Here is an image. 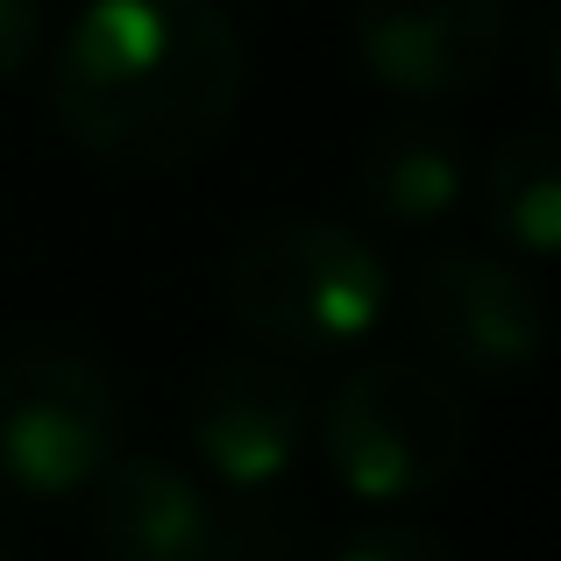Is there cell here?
Returning <instances> with one entry per match:
<instances>
[{
	"label": "cell",
	"mask_w": 561,
	"mask_h": 561,
	"mask_svg": "<svg viewBox=\"0 0 561 561\" xmlns=\"http://www.w3.org/2000/svg\"><path fill=\"white\" fill-rule=\"evenodd\" d=\"M43 50V0H0V85L22 79Z\"/></svg>",
	"instance_id": "obj_13"
},
{
	"label": "cell",
	"mask_w": 561,
	"mask_h": 561,
	"mask_svg": "<svg viewBox=\"0 0 561 561\" xmlns=\"http://www.w3.org/2000/svg\"><path fill=\"white\" fill-rule=\"evenodd\" d=\"M356 57L398 100H455L505 57V0H356Z\"/></svg>",
	"instance_id": "obj_7"
},
{
	"label": "cell",
	"mask_w": 561,
	"mask_h": 561,
	"mask_svg": "<svg viewBox=\"0 0 561 561\" xmlns=\"http://www.w3.org/2000/svg\"><path fill=\"white\" fill-rule=\"evenodd\" d=\"M363 206L391 228H426L455 214L469 185V150L448 122H391L363 142Z\"/></svg>",
	"instance_id": "obj_9"
},
{
	"label": "cell",
	"mask_w": 561,
	"mask_h": 561,
	"mask_svg": "<svg viewBox=\"0 0 561 561\" xmlns=\"http://www.w3.org/2000/svg\"><path fill=\"white\" fill-rule=\"evenodd\" d=\"M334 561H455L448 540L426 534V526H363V534L342 540Z\"/></svg>",
	"instance_id": "obj_12"
},
{
	"label": "cell",
	"mask_w": 561,
	"mask_h": 561,
	"mask_svg": "<svg viewBox=\"0 0 561 561\" xmlns=\"http://www.w3.org/2000/svg\"><path fill=\"white\" fill-rule=\"evenodd\" d=\"M93 540L107 561H199L214 497L164 455H114L93 483Z\"/></svg>",
	"instance_id": "obj_8"
},
{
	"label": "cell",
	"mask_w": 561,
	"mask_h": 561,
	"mask_svg": "<svg viewBox=\"0 0 561 561\" xmlns=\"http://www.w3.org/2000/svg\"><path fill=\"white\" fill-rule=\"evenodd\" d=\"M122 455V391L93 356L22 342L0 356V483L14 497H79Z\"/></svg>",
	"instance_id": "obj_4"
},
{
	"label": "cell",
	"mask_w": 561,
	"mask_h": 561,
	"mask_svg": "<svg viewBox=\"0 0 561 561\" xmlns=\"http://www.w3.org/2000/svg\"><path fill=\"white\" fill-rule=\"evenodd\" d=\"M249 50L220 0H93L50 57V122L93 164L185 171L228 136Z\"/></svg>",
	"instance_id": "obj_1"
},
{
	"label": "cell",
	"mask_w": 561,
	"mask_h": 561,
	"mask_svg": "<svg viewBox=\"0 0 561 561\" xmlns=\"http://www.w3.org/2000/svg\"><path fill=\"white\" fill-rule=\"evenodd\" d=\"M412 320H420L426 348L448 370L477 383H512L540 363L548 342V299L540 285L505 256H477V249H448L426 256L412 277Z\"/></svg>",
	"instance_id": "obj_5"
},
{
	"label": "cell",
	"mask_w": 561,
	"mask_h": 561,
	"mask_svg": "<svg viewBox=\"0 0 561 561\" xmlns=\"http://www.w3.org/2000/svg\"><path fill=\"white\" fill-rule=\"evenodd\" d=\"M306 383L277 356H220L192 377L185 440L228 491H271L306 448Z\"/></svg>",
	"instance_id": "obj_6"
},
{
	"label": "cell",
	"mask_w": 561,
	"mask_h": 561,
	"mask_svg": "<svg viewBox=\"0 0 561 561\" xmlns=\"http://www.w3.org/2000/svg\"><path fill=\"white\" fill-rule=\"evenodd\" d=\"M483 220L505 234L526 263H548L561 249V136L519 128L483 164Z\"/></svg>",
	"instance_id": "obj_10"
},
{
	"label": "cell",
	"mask_w": 561,
	"mask_h": 561,
	"mask_svg": "<svg viewBox=\"0 0 561 561\" xmlns=\"http://www.w3.org/2000/svg\"><path fill=\"white\" fill-rule=\"evenodd\" d=\"M320 448L348 497L363 505H420L462 469L469 405L440 370L405 356H377L334 383L320 412Z\"/></svg>",
	"instance_id": "obj_3"
},
{
	"label": "cell",
	"mask_w": 561,
	"mask_h": 561,
	"mask_svg": "<svg viewBox=\"0 0 561 561\" xmlns=\"http://www.w3.org/2000/svg\"><path fill=\"white\" fill-rule=\"evenodd\" d=\"M220 299L234 328L271 356H334L383 320L391 271L370 234L320 214H277L228 249Z\"/></svg>",
	"instance_id": "obj_2"
},
{
	"label": "cell",
	"mask_w": 561,
	"mask_h": 561,
	"mask_svg": "<svg viewBox=\"0 0 561 561\" xmlns=\"http://www.w3.org/2000/svg\"><path fill=\"white\" fill-rule=\"evenodd\" d=\"M0 561H14V554H8V548H0Z\"/></svg>",
	"instance_id": "obj_14"
},
{
	"label": "cell",
	"mask_w": 561,
	"mask_h": 561,
	"mask_svg": "<svg viewBox=\"0 0 561 561\" xmlns=\"http://www.w3.org/2000/svg\"><path fill=\"white\" fill-rule=\"evenodd\" d=\"M199 561H299V519L263 491H234L206 519Z\"/></svg>",
	"instance_id": "obj_11"
}]
</instances>
